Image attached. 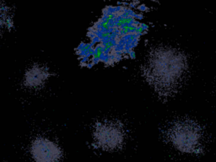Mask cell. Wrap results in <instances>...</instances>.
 Listing matches in <instances>:
<instances>
[{
    "label": "cell",
    "instance_id": "cell-2",
    "mask_svg": "<svg viewBox=\"0 0 216 162\" xmlns=\"http://www.w3.org/2000/svg\"><path fill=\"white\" fill-rule=\"evenodd\" d=\"M166 137L177 150L186 154H194L202 149L204 133L197 122L191 119H180L168 127Z\"/></svg>",
    "mask_w": 216,
    "mask_h": 162
},
{
    "label": "cell",
    "instance_id": "cell-4",
    "mask_svg": "<svg viewBox=\"0 0 216 162\" xmlns=\"http://www.w3.org/2000/svg\"><path fill=\"white\" fill-rule=\"evenodd\" d=\"M30 155L35 162H59L63 156L60 147L46 138H37L31 143Z\"/></svg>",
    "mask_w": 216,
    "mask_h": 162
},
{
    "label": "cell",
    "instance_id": "cell-3",
    "mask_svg": "<svg viewBox=\"0 0 216 162\" xmlns=\"http://www.w3.org/2000/svg\"><path fill=\"white\" fill-rule=\"evenodd\" d=\"M93 138L96 146L103 150H117L123 146L125 143V128L118 121L107 120L100 122L94 128Z\"/></svg>",
    "mask_w": 216,
    "mask_h": 162
},
{
    "label": "cell",
    "instance_id": "cell-1",
    "mask_svg": "<svg viewBox=\"0 0 216 162\" xmlns=\"http://www.w3.org/2000/svg\"><path fill=\"white\" fill-rule=\"evenodd\" d=\"M188 74L186 55L177 48L158 46L151 51L143 66V75L156 94L170 98L180 91Z\"/></svg>",
    "mask_w": 216,
    "mask_h": 162
},
{
    "label": "cell",
    "instance_id": "cell-5",
    "mask_svg": "<svg viewBox=\"0 0 216 162\" xmlns=\"http://www.w3.org/2000/svg\"><path fill=\"white\" fill-rule=\"evenodd\" d=\"M49 73L46 68L34 65L28 68L24 76V85L28 88H40L48 80Z\"/></svg>",
    "mask_w": 216,
    "mask_h": 162
}]
</instances>
